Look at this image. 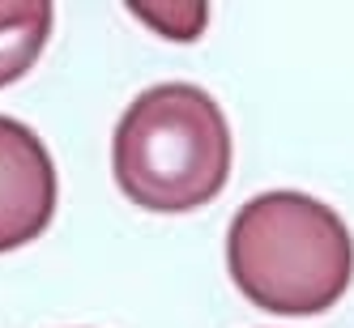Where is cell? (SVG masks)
<instances>
[{"label":"cell","mask_w":354,"mask_h":328,"mask_svg":"<svg viewBox=\"0 0 354 328\" xmlns=\"http://www.w3.org/2000/svg\"><path fill=\"white\" fill-rule=\"evenodd\" d=\"M52 0H0V90L21 81L52 39Z\"/></svg>","instance_id":"4"},{"label":"cell","mask_w":354,"mask_h":328,"mask_svg":"<svg viewBox=\"0 0 354 328\" xmlns=\"http://www.w3.org/2000/svg\"><path fill=\"white\" fill-rule=\"evenodd\" d=\"M111 171L133 205L192 213L231 180V124L201 86H149L115 124Z\"/></svg>","instance_id":"2"},{"label":"cell","mask_w":354,"mask_h":328,"mask_svg":"<svg viewBox=\"0 0 354 328\" xmlns=\"http://www.w3.org/2000/svg\"><path fill=\"white\" fill-rule=\"evenodd\" d=\"M235 290L269 316H320L354 277L350 226L308 192H261L226 231Z\"/></svg>","instance_id":"1"},{"label":"cell","mask_w":354,"mask_h":328,"mask_svg":"<svg viewBox=\"0 0 354 328\" xmlns=\"http://www.w3.org/2000/svg\"><path fill=\"white\" fill-rule=\"evenodd\" d=\"M56 218V162L30 124L0 115V256L35 243Z\"/></svg>","instance_id":"3"}]
</instances>
